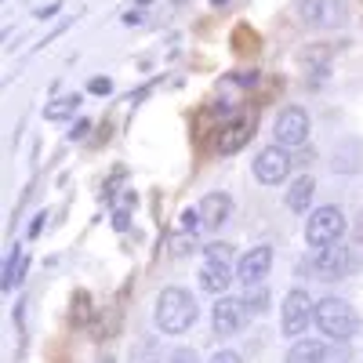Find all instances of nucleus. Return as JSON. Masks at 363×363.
<instances>
[{
	"mask_svg": "<svg viewBox=\"0 0 363 363\" xmlns=\"http://www.w3.org/2000/svg\"><path fill=\"white\" fill-rule=\"evenodd\" d=\"M287 174H291V157L284 145H269L255 157V178L262 186H280Z\"/></svg>",
	"mask_w": 363,
	"mask_h": 363,
	"instance_id": "obj_7",
	"label": "nucleus"
},
{
	"mask_svg": "<svg viewBox=\"0 0 363 363\" xmlns=\"http://www.w3.org/2000/svg\"><path fill=\"white\" fill-rule=\"evenodd\" d=\"M124 22H128V26H138V22H142V11H128Z\"/></svg>",
	"mask_w": 363,
	"mask_h": 363,
	"instance_id": "obj_24",
	"label": "nucleus"
},
{
	"mask_svg": "<svg viewBox=\"0 0 363 363\" xmlns=\"http://www.w3.org/2000/svg\"><path fill=\"white\" fill-rule=\"evenodd\" d=\"M349 265H352V255L342 244H330V247H320L316 251V272H320V280H342L345 272H349Z\"/></svg>",
	"mask_w": 363,
	"mask_h": 363,
	"instance_id": "obj_10",
	"label": "nucleus"
},
{
	"mask_svg": "<svg viewBox=\"0 0 363 363\" xmlns=\"http://www.w3.org/2000/svg\"><path fill=\"white\" fill-rule=\"evenodd\" d=\"M316 327L327 338L349 342L356 335V327H359V316L345 298H323V301H316Z\"/></svg>",
	"mask_w": 363,
	"mask_h": 363,
	"instance_id": "obj_2",
	"label": "nucleus"
},
{
	"mask_svg": "<svg viewBox=\"0 0 363 363\" xmlns=\"http://www.w3.org/2000/svg\"><path fill=\"white\" fill-rule=\"evenodd\" d=\"M272 135H277V145H284V149L306 145V138H309V113L298 109V106H287V109L277 116V128H272Z\"/></svg>",
	"mask_w": 363,
	"mask_h": 363,
	"instance_id": "obj_6",
	"label": "nucleus"
},
{
	"mask_svg": "<svg viewBox=\"0 0 363 363\" xmlns=\"http://www.w3.org/2000/svg\"><path fill=\"white\" fill-rule=\"evenodd\" d=\"M196 211H200L203 225H225L229 215H233V200H229L225 193H207V196L200 200Z\"/></svg>",
	"mask_w": 363,
	"mask_h": 363,
	"instance_id": "obj_12",
	"label": "nucleus"
},
{
	"mask_svg": "<svg viewBox=\"0 0 363 363\" xmlns=\"http://www.w3.org/2000/svg\"><path fill=\"white\" fill-rule=\"evenodd\" d=\"M301 22L313 29H338L349 22V4L345 0H306L301 4Z\"/></svg>",
	"mask_w": 363,
	"mask_h": 363,
	"instance_id": "obj_5",
	"label": "nucleus"
},
{
	"mask_svg": "<svg viewBox=\"0 0 363 363\" xmlns=\"http://www.w3.org/2000/svg\"><path fill=\"white\" fill-rule=\"evenodd\" d=\"M211 363H244V359H240V352H233V349H222V352L211 356Z\"/></svg>",
	"mask_w": 363,
	"mask_h": 363,
	"instance_id": "obj_21",
	"label": "nucleus"
},
{
	"mask_svg": "<svg viewBox=\"0 0 363 363\" xmlns=\"http://www.w3.org/2000/svg\"><path fill=\"white\" fill-rule=\"evenodd\" d=\"M153 320H157V327L164 330V335H182V330H189L193 320H196V301H193V294L182 291V287L160 291L157 309H153Z\"/></svg>",
	"mask_w": 363,
	"mask_h": 363,
	"instance_id": "obj_1",
	"label": "nucleus"
},
{
	"mask_svg": "<svg viewBox=\"0 0 363 363\" xmlns=\"http://www.w3.org/2000/svg\"><path fill=\"white\" fill-rule=\"evenodd\" d=\"M77 106H80V95H62L51 106H44V120H66V116L77 113Z\"/></svg>",
	"mask_w": 363,
	"mask_h": 363,
	"instance_id": "obj_16",
	"label": "nucleus"
},
{
	"mask_svg": "<svg viewBox=\"0 0 363 363\" xmlns=\"http://www.w3.org/2000/svg\"><path fill=\"white\" fill-rule=\"evenodd\" d=\"M200 222H203V218H200V211H193V207H186V211H182V222H178V225L193 233V229H196Z\"/></svg>",
	"mask_w": 363,
	"mask_h": 363,
	"instance_id": "obj_18",
	"label": "nucleus"
},
{
	"mask_svg": "<svg viewBox=\"0 0 363 363\" xmlns=\"http://www.w3.org/2000/svg\"><path fill=\"white\" fill-rule=\"evenodd\" d=\"M15 272H18V251H11V258H8V265H4V287H8V291L18 284Z\"/></svg>",
	"mask_w": 363,
	"mask_h": 363,
	"instance_id": "obj_17",
	"label": "nucleus"
},
{
	"mask_svg": "<svg viewBox=\"0 0 363 363\" xmlns=\"http://www.w3.org/2000/svg\"><path fill=\"white\" fill-rule=\"evenodd\" d=\"M207 258H211V262H225V258H229V244H211V247H207Z\"/></svg>",
	"mask_w": 363,
	"mask_h": 363,
	"instance_id": "obj_20",
	"label": "nucleus"
},
{
	"mask_svg": "<svg viewBox=\"0 0 363 363\" xmlns=\"http://www.w3.org/2000/svg\"><path fill=\"white\" fill-rule=\"evenodd\" d=\"M313 193H316V182L309 174H301L294 186H291V193H287V207L298 211V215H306V207L313 203Z\"/></svg>",
	"mask_w": 363,
	"mask_h": 363,
	"instance_id": "obj_15",
	"label": "nucleus"
},
{
	"mask_svg": "<svg viewBox=\"0 0 363 363\" xmlns=\"http://www.w3.org/2000/svg\"><path fill=\"white\" fill-rule=\"evenodd\" d=\"M200 287H203L207 294H225V287H229V269H225V262H211V258H207V265L200 269Z\"/></svg>",
	"mask_w": 363,
	"mask_h": 363,
	"instance_id": "obj_14",
	"label": "nucleus"
},
{
	"mask_svg": "<svg viewBox=\"0 0 363 363\" xmlns=\"http://www.w3.org/2000/svg\"><path fill=\"white\" fill-rule=\"evenodd\" d=\"M251 309H255V313H262V309H265V294H255V301H251Z\"/></svg>",
	"mask_w": 363,
	"mask_h": 363,
	"instance_id": "obj_25",
	"label": "nucleus"
},
{
	"mask_svg": "<svg viewBox=\"0 0 363 363\" xmlns=\"http://www.w3.org/2000/svg\"><path fill=\"white\" fill-rule=\"evenodd\" d=\"M269 265H272V247L258 244V247H251L244 258H240L236 277L244 280V287H255V284H262V280L269 277Z\"/></svg>",
	"mask_w": 363,
	"mask_h": 363,
	"instance_id": "obj_9",
	"label": "nucleus"
},
{
	"mask_svg": "<svg viewBox=\"0 0 363 363\" xmlns=\"http://www.w3.org/2000/svg\"><path fill=\"white\" fill-rule=\"evenodd\" d=\"M174 363H196L193 352H174Z\"/></svg>",
	"mask_w": 363,
	"mask_h": 363,
	"instance_id": "obj_22",
	"label": "nucleus"
},
{
	"mask_svg": "<svg viewBox=\"0 0 363 363\" xmlns=\"http://www.w3.org/2000/svg\"><path fill=\"white\" fill-rule=\"evenodd\" d=\"M251 120L247 116H236V120H229V124L218 131V153L222 157H233V153H240L247 142H251Z\"/></svg>",
	"mask_w": 363,
	"mask_h": 363,
	"instance_id": "obj_11",
	"label": "nucleus"
},
{
	"mask_svg": "<svg viewBox=\"0 0 363 363\" xmlns=\"http://www.w3.org/2000/svg\"><path fill=\"white\" fill-rule=\"evenodd\" d=\"M87 91H91V95H109V91H113V80H109V77H95V80L87 84Z\"/></svg>",
	"mask_w": 363,
	"mask_h": 363,
	"instance_id": "obj_19",
	"label": "nucleus"
},
{
	"mask_svg": "<svg viewBox=\"0 0 363 363\" xmlns=\"http://www.w3.org/2000/svg\"><path fill=\"white\" fill-rule=\"evenodd\" d=\"M211 4H215V8H222V4H229V0H211Z\"/></svg>",
	"mask_w": 363,
	"mask_h": 363,
	"instance_id": "obj_26",
	"label": "nucleus"
},
{
	"mask_svg": "<svg viewBox=\"0 0 363 363\" xmlns=\"http://www.w3.org/2000/svg\"><path fill=\"white\" fill-rule=\"evenodd\" d=\"M247 320V301L240 298H218V306L211 309V323H215V335H236Z\"/></svg>",
	"mask_w": 363,
	"mask_h": 363,
	"instance_id": "obj_8",
	"label": "nucleus"
},
{
	"mask_svg": "<svg viewBox=\"0 0 363 363\" xmlns=\"http://www.w3.org/2000/svg\"><path fill=\"white\" fill-rule=\"evenodd\" d=\"M342 236H345V215L338 207H316L306 218V240L316 251L330 247V244H342Z\"/></svg>",
	"mask_w": 363,
	"mask_h": 363,
	"instance_id": "obj_3",
	"label": "nucleus"
},
{
	"mask_svg": "<svg viewBox=\"0 0 363 363\" xmlns=\"http://www.w3.org/2000/svg\"><path fill=\"white\" fill-rule=\"evenodd\" d=\"M327 359V345L316 338H298L287 349V363H323Z\"/></svg>",
	"mask_w": 363,
	"mask_h": 363,
	"instance_id": "obj_13",
	"label": "nucleus"
},
{
	"mask_svg": "<svg viewBox=\"0 0 363 363\" xmlns=\"http://www.w3.org/2000/svg\"><path fill=\"white\" fill-rule=\"evenodd\" d=\"M313 320H316L313 298H309L306 291H291V294L284 298V306H280V327H284V335H287V338H301Z\"/></svg>",
	"mask_w": 363,
	"mask_h": 363,
	"instance_id": "obj_4",
	"label": "nucleus"
},
{
	"mask_svg": "<svg viewBox=\"0 0 363 363\" xmlns=\"http://www.w3.org/2000/svg\"><path fill=\"white\" fill-rule=\"evenodd\" d=\"M55 11H58V4H48V8H40V11H37V18H51Z\"/></svg>",
	"mask_w": 363,
	"mask_h": 363,
	"instance_id": "obj_23",
	"label": "nucleus"
}]
</instances>
